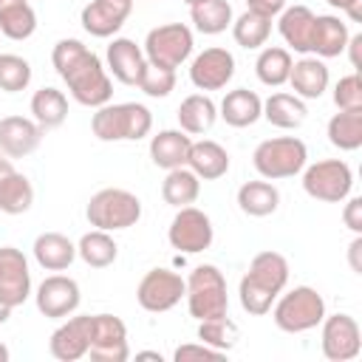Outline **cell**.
<instances>
[{
  "label": "cell",
  "instance_id": "681fc988",
  "mask_svg": "<svg viewBox=\"0 0 362 362\" xmlns=\"http://www.w3.org/2000/svg\"><path fill=\"white\" fill-rule=\"evenodd\" d=\"M348 51H351V65L354 68H359V48H362V34H354V37H348V45H345Z\"/></svg>",
  "mask_w": 362,
  "mask_h": 362
},
{
  "label": "cell",
  "instance_id": "8fae6325",
  "mask_svg": "<svg viewBox=\"0 0 362 362\" xmlns=\"http://www.w3.org/2000/svg\"><path fill=\"white\" fill-rule=\"evenodd\" d=\"M184 291H187V283L181 274H175L170 269H150L136 286V300L144 311L161 314V311L175 308L181 303Z\"/></svg>",
  "mask_w": 362,
  "mask_h": 362
},
{
  "label": "cell",
  "instance_id": "b9f144b4",
  "mask_svg": "<svg viewBox=\"0 0 362 362\" xmlns=\"http://www.w3.org/2000/svg\"><path fill=\"white\" fill-rule=\"evenodd\" d=\"M136 85H139L147 96H153V99H164V96H170V90L175 88V71H173V68L153 65V62H144V68H141Z\"/></svg>",
  "mask_w": 362,
  "mask_h": 362
},
{
  "label": "cell",
  "instance_id": "f35d334b",
  "mask_svg": "<svg viewBox=\"0 0 362 362\" xmlns=\"http://www.w3.org/2000/svg\"><path fill=\"white\" fill-rule=\"evenodd\" d=\"M269 34H272V20L249 8L238 20H232V37L240 48H263Z\"/></svg>",
  "mask_w": 362,
  "mask_h": 362
},
{
  "label": "cell",
  "instance_id": "9a60e30c",
  "mask_svg": "<svg viewBox=\"0 0 362 362\" xmlns=\"http://www.w3.org/2000/svg\"><path fill=\"white\" fill-rule=\"evenodd\" d=\"M235 76V57L226 48H204L192 65H189V79L198 90H221L229 85V79Z\"/></svg>",
  "mask_w": 362,
  "mask_h": 362
},
{
  "label": "cell",
  "instance_id": "db71d44e",
  "mask_svg": "<svg viewBox=\"0 0 362 362\" xmlns=\"http://www.w3.org/2000/svg\"><path fill=\"white\" fill-rule=\"evenodd\" d=\"M8 356H11V354H8V348L0 342V362H8Z\"/></svg>",
  "mask_w": 362,
  "mask_h": 362
},
{
  "label": "cell",
  "instance_id": "836d02e7",
  "mask_svg": "<svg viewBox=\"0 0 362 362\" xmlns=\"http://www.w3.org/2000/svg\"><path fill=\"white\" fill-rule=\"evenodd\" d=\"M31 116L42 130H54L68 119V99L57 88H40L31 96Z\"/></svg>",
  "mask_w": 362,
  "mask_h": 362
},
{
  "label": "cell",
  "instance_id": "8d00e7d4",
  "mask_svg": "<svg viewBox=\"0 0 362 362\" xmlns=\"http://www.w3.org/2000/svg\"><path fill=\"white\" fill-rule=\"evenodd\" d=\"M76 255L82 257V263H88L90 269H105L116 260L119 255V246L116 240L110 238V232L105 229H93V232H85L76 243Z\"/></svg>",
  "mask_w": 362,
  "mask_h": 362
},
{
  "label": "cell",
  "instance_id": "4316f807",
  "mask_svg": "<svg viewBox=\"0 0 362 362\" xmlns=\"http://www.w3.org/2000/svg\"><path fill=\"white\" fill-rule=\"evenodd\" d=\"M34 260L48 272H62L76 260V243L62 232H42L34 240Z\"/></svg>",
  "mask_w": 362,
  "mask_h": 362
},
{
  "label": "cell",
  "instance_id": "52a82bcc",
  "mask_svg": "<svg viewBox=\"0 0 362 362\" xmlns=\"http://www.w3.org/2000/svg\"><path fill=\"white\" fill-rule=\"evenodd\" d=\"M308 161V147L303 139L297 136H277V139H266L255 147L252 153V164L255 170L266 178V181H280V178H291L297 173H303Z\"/></svg>",
  "mask_w": 362,
  "mask_h": 362
},
{
  "label": "cell",
  "instance_id": "f546056e",
  "mask_svg": "<svg viewBox=\"0 0 362 362\" xmlns=\"http://www.w3.org/2000/svg\"><path fill=\"white\" fill-rule=\"evenodd\" d=\"M37 31V11L28 0H0V34L8 40H28Z\"/></svg>",
  "mask_w": 362,
  "mask_h": 362
},
{
  "label": "cell",
  "instance_id": "f1b7e54d",
  "mask_svg": "<svg viewBox=\"0 0 362 362\" xmlns=\"http://www.w3.org/2000/svg\"><path fill=\"white\" fill-rule=\"evenodd\" d=\"M308 110H305V102L294 93H272L266 102H263V119L280 130H294L305 122Z\"/></svg>",
  "mask_w": 362,
  "mask_h": 362
},
{
  "label": "cell",
  "instance_id": "7a4b0ae2",
  "mask_svg": "<svg viewBox=\"0 0 362 362\" xmlns=\"http://www.w3.org/2000/svg\"><path fill=\"white\" fill-rule=\"evenodd\" d=\"M286 283H288V260L272 249L257 252L238 286L243 311L252 317L269 314L277 294L286 288Z\"/></svg>",
  "mask_w": 362,
  "mask_h": 362
},
{
  "label": "cell",
  "instance_id": "c3c4849f",
  "mask_svg": "<svg viewBox=\"0 0 362 362\" xmlns=\"http://www.w3.org/2000/svg\"><path fill=\"white\" fill-rule=\"evenodd\" d=\"M348 263L356 274H362V235H354V240L348 246Z\"/></svg>",
  "mask_w": 362,
  "mask_h": 362
},
{
  "label": "cell",
  "instance_id": "1f68e13d",
  "mask_svg": "<svg viewBox=\"0 0 362 362\" xmlns=\"http://www.w3.org/2000/svg\"><path fill=\"white\" fill-rule=\"evenodd\" d=\"M201 195V178L189 167H175L167 170V178L161 181V198L170 206H189Z\"/></svg>",
  "mask_w": 362,
  "mask_h": 362
},
{
  "label": "cell",
  "instance_id": "5b68a950",
  "mask_svg": "<svg viewBox=\"0 0 362 362\" xmlns=\"http://www.w3.org/2000/svg\"><path fill=\"white\" fill-rule=\"evenodd\" d=\"M85 218L93 229L105 232H119L127 226H136L141 218V201L130 189L122 187H105L90 195L85 206Z\"/></svg>",
  "mask_w": 362,
  "mask_h": 362
},
{
  "label": "cell",
  "instance_id": "f5cc1de1",
  "mask_svg": "<svg viewBox=\"0 0 362 362\" xmlns=\"http://www.w3.org/2000/svg\"><path fill=\"white\" fill-rule=\"evenodd\" d=\"M11 167H14V164H11V158H8V156H6V158H0V178H3V175H6Z\"/></svg>",
  "mask_w": 362,
  "mask_h": 362
},
{
  "label": "cell",
  "instance_id": "8992f818",
  "mask_svg": "<svg viewBox=\"0 0 362 362\" xmlns=\"http://www.w3.org/2000/svg\"><path fill=\"white\" fill-rule=\"evenodd\" d=\"M187 283V308H189V317H195L198 322L201 320H215V317H223L229 311V297H226V280L221 274L218 266L212 263H201L189 272V277L184 280Z\"/></svg>",
  "mask_w": 362,
  "mask_h": 362
},
{
  "label": "cell",
  "instance_id": "4dcf8cb0",
  "mask_svg": "<svg viewBox=\"0 0 362 362\" xmlns=\"http://www.w3.org/2000/svg\"><path fill=\"white\" fill-rule=\"evenodd\" d=\"M238 206L252 218H266L280 206V192L272 181H246L238 189Z\"/></svg>",
  "mask_w": 362,
  "mask_h": 362
},
{
  "label": "cell",
  "instance_id": "2e32d148",
  "mask_svg": "<svg viewBox=\"0 0 362 362\" xmlns=\"http://www.w3.org/2000/svg\"><path fill=\"white\" fill-rule=\"evenodd\" d=\"M31 294V272L28 260L14 246H0V300L11 308L23 305Z\"/></svg>",
  "mask_w": 362,
  "mask_h": 362
},
{
  "label": "cell",
  "instance_id": "d6986e66",
  "mask_svg": "<svg viewBox=\"0 0 362 362\" xmlns=\"http://www.w3.org/2000/svg\"><path fill=\"white\" fill-rule=\"evenodd\" d=\"M42 141V127L25 116H6L0 119V153L8 158L31 156Z\"/></svg>",
  "mask_w": 362,
  "mask_h": 362
},
{
  "label": "cell",
  "instance_id": "6da1fadb",
  "mask_svg": "<svg viewBox=\"0 0 362 362\" xmlns=\"http://www.w3.org/2000/svg\"><path fill=\"white\" fill-rule=\"evenodd\" d=\"M51 62L71 96L85 107H102L113 96V82L102 59L79 40H59L51 51Z\"/></svg>",
  "mask_w": 362,
  "mask_h": 362
},
{
  "label": "cell",
  "instance_id": "7402d4cb",
  "mask_svg": "<svg viewBox=\"0 0 362 362\" xmlns=\"http://www.w3.org/2000/svg\"><path fill=\"white\" fill-rule=\"evenodd\" d=\"M331 74L325 68V62L320 57H303L297 62H291V74H288V85L294 90V96L300 99H320L328 90Z\"/></svg>",
  "mask_w": 362,
  "mask_h": 362
},
{
  "label": "cell",
  "instance_id": "ab89813d",
  "mask_svg": "<svg viewBox=\"0 0 362 362\" xmlns=\"http://www.w3.org/2000/svg\"><path fill=\"white\" fill-rule=\"evenodd\" d=\"M198 339L206 342L209 348L215 351H232L235 342H238V325L223 314V317H215V320H201L198 322Z\"/></svg>",
  "mask_w": 362,
  "mask_h": 362
},
{
  "label": "cell",
  "instance_id": "cb8c5ba5",
  "mask_svg": "<svg viewBox=\"0 0 362 362\" xmlns=\"http://www.w3.org/2000/svg\"><path fill=\"white\" fill-rule=\"evenodd\" d=\"M221 119L229 127H252L263 116V99L249 88H235L221 99Z\"/></svg>",
  "mask_w": 362,
  "mask_h": 362
},
{
  "label": "cell",
  "instance_id": "83f0119b",
  "mask_svg": "<svg viewBox=\"0 0 362 362\" xmlns=\"http://www.w3.org/2000/svg\"><path fill=\"white\" fill-rule=\"evenodd\" d=\"M178 124L184 133L189 136H201L206 130H212L215 119H218V105L206 96V93H189L181 105H178Z\"/></svg>",
  "mask_w": 362,
  "mask_h": 362
},
{
  "label": "cell",
  "instance_id": "7dc6e473",
  "mask_svg": "<svg viewBox=\"0 0 362 362\" xmlns=\"http://www.w3.org/2000/svg\"><path fill=\"white\" fill-rule=\"evenodd\" d=\"M328 3L334 8H339V11H345L348 20H354V23L362 20V0H328Z\"/></svg>",
  "mask_w": 362,
  "mask_h": 362
},
{
  "label": "cell",
  "instance_id": "d4e9b609",
  "mask_svg": "<svg viewBox=\"0 0 362 362\" xmlns=\"http://www.w3.org/2000/svg\"><path fill=\"white\" fill-rule=\"evenodd\" d=\"M192 139L184 130H158L150 139V158L156 167L161 170H175V167H187V156H189Z\"/></svg>",
  "mask_w": 362,
  "mask_h": 362
},
{
  "label": "cell",
  "instance_id": "277c9868",
  "mask_svg": "<svg viewBox=\"0 0 362 362\" xmlns=\"http://www.w3.org/2000/svg\"><path fill=\"white\" fill-rule=\"evenodd\" d=\"M274 325L286 334H303L322 322L325 317V300L311 286H294L291 291H280L272 305Z\"/></svg>",
  "mask_w": 362,
  "mask_h": 362
},
{
  "label": "cell",
  "instance_id": "30bf717a",
  "mask_svg": "<svg viewBox=\"0 0 362 362\" xmlns=\"http://www.w3.org/2000/svg\"><path fill=\"white\" fill-rule=\"evenodd\" d=\"M212 238H215V229H212V221L204 209L178 206V212L167 229V240L173 249L184 252V255H198V252L212 246Z\"/></svg>",
  "mask_w": 362,
  "mask_h": 362
},
{
  "label": "cell",
  "instance_id": "d590c367",
  "mask_svg": "<svg viewBox=\"0 0 362 362\" xmlns=\"http://www.w3.org/2000/svg\"><path fill=\"white\" fill-rule=\"evenodd\" d=\"M328 141L337 150H359L362 147V110H339L328 119Z\"/></svg>",
  "mask_w": 362,
  "mask_h": 362
},
{
  "label": "cell",
  "instance_id": "3957f363",
  "mask_svg": "<svg viewBox=\"0 0 362 362\" xmlns=\"http://www.w3.org/2000/svg\"><path fill=\"white\" fill-rule=\"evenodd\" d=\"M90 130L99 141H139L153 130V113L139 102H107L96 107Z\"/></svg>",
  "mask_w": 362,
  "mask_h": 362
},
{
  "label": "cell",
  "instance_id": "e575fe53",
  "mask_svg": "<svg viewBox=\"0 0 362 362\" xmlns=\"http://www.w3.org/2000/svg\"><path fill=\"white\" fill-rule=\"evenodd\" d=\"M291 54L288 48H280V45H269L257 54L255 59V74L263 85L269 88H280L288 82V74H291Z\"/></svg>",
  "mask_w": 362,
  "mask_h": 362
},
{
  "label": "cell",
  "instance_id": "ffe728a7",
  "mask_svg": "<svg viewBox=\"0 0 362 362\" xmlns=\"http://www.w3.org/2000/svg\"><path fill=\"white\" fill-rule=\"evenodd\" d=\"M105 57H107V74L122 85H136L139 74H141V68L147 62L144 51L127 37H113Z\"/></svg>",
  "mask_w": 362,
  "mask_h": 362
},
{
  "label": "cell",
  "instance_id": "e0dca14e",
  "mask_svg": "<svg viewBox=\"0 0 362 362\" xmlns=\"http://www.w3.org/2000/svg\"><path fill=\"white\" fill-rule=\"evenodd\" d=\"M90 348V314L68 317L48 339V351L59 362H76L88 356Z\"/></svg>",
  "mask_w": 362,
  "mask_h": 362
},
{
  "label": "cell",
  "instance_id": "bcb514c9",
  "mask_svg": "<svg viewBox=\"0 0 362 362\" xmlns=\"http://www.w3.org/2000/svg\"><path fill=\"white\" fill-rule=\"evenodd\" d=\"M246 8L272 20V17H277V14L286 8V0H246Z\"/></svg>",
  "mask_w": 362,
  "mask_h": 362
},
{
  "label": "cell",
  "instance_id": "74e56055",
  "mask_svg": "<svg viewBox=\"0 0 362 362\" xmlns=\"http://www.w3.org/2000/svg\"><path fill=\"white\" fill-rule=\"evenodd\" d=\"M189 17L201 34H221L232 25V6L229 0H204L189 6Z\"/></svg>",
  "mask_w": 362,
  "mask_h": 362
},
{
  "label": "cell",
  "instance_id": "ba28073f",
  "mask_svg": "<svg viewBox=\"0 0 362 362\" xmlns=\"http://www.w3.org/2000/svg\"><path fill=\"white\" fill-rule=\"evenodd\" d=\"M354 173L342 158H322L308 167H303V189L314 201L339 204L351 195Z\"/></svg>",
  "mask_w": 362,
  "mask_h": 362
},
{
  "label": "cell",
  "instance_id": "9c48e42d",
  "mask_svg": "<svg viewBox=\"0 0 362 362\" xmlns=\"http://www.w3.org/2000/svg\"><path fill=\"white\" fill-rule=\"evenodd\" d=\"M144 59L161 68H178L192 54V31L184 23H164L147 31L144 37Z\"/></svg>",
  "mask_w": 362,
  "mask_h": 362
},
{
  "label": "cell",
  "instance_id": "7bdbcfd3",
  "mask_svg": "<svg viewBox=\"0 0 362 362\" xmlns=\"http://www.w3.org/2000/svg\"><path fill=\"white\" fill-rule=\"evenodd\" d=\"M334 105L339 110H362V76L356 71L334 85Z\"/></svg>",
  "mask_w": 362,
  "mask_h": 362
},
{
  "label": "cell",
  "instance_id": "11a10c76",
  "mask_svg": "<svg viewBox=\"0 0 362 362\" xmlns=\"http://www.w3.org/2000/svg\"><path fill=\"white\" fill-rule=\"evenodd\" d=\"M187 6H198V3H204V0H184Z\"/></svg>",
  "mask_w": 362,
  "mask_h": 362
},
{
  "label": "cell",
  "instance_id": "7c38bea8",
  "mask_svg": "<svg viewBox=\"0 0 362 362\" xmlns=\"http://www.w3.org/2000/svg\"><path fill=\"white\" fill-rule=\"evenodd\" d=\"M88 356L93 362H127L130 359L127 325L113 314H90Z\"/></svg>",
  "mask_w": 362,
  "mask_h": 362
},
{
  "label": "cell",
  "instance_id": "f6af8a7d",
  "mask_svg": "<svg viewBox=\"0 0 362 362\" xmlns=\"http://www.w3.org/2000/svg\"><path fill=\"white\" fill-rule=\"evenodd\" d=\"M342 223H345L354 235H362V198H359V195H354V198L345 204V209H342Z\"/></svg>",
  "mask_w": 362,
  "mask_h": 362
},
{
  "label": "cell",
  "instance_id": "44dd1931",
  "mask_svg": "<svg viewBox=\"0 0 362 362\" xmlns=\"http://www.w3.org/2000/svg\"><path fill=\"white\" fill-rule=\"evenodd\" d=\"M348 37H351V31H348L345 20H339L337 14H317L308 54H314L320 59L339 57L345 51V45H348Z\"/></svg>",
  "mask_w": 362,
  "mask_h": 362
},
{
  "label": "cell",
  "instance_id": "ac0fdd59",
  "mask_svg": "<svg viewBox=\"0 0 362 362\" xmlns=\"http://www.w3.org/2000/svg\"><path fill=\"white\" fill-rule=\"evenodd\" d=\"M130 11H133V0H90L82 8L79 23L90 37L105 40V37H113L124 25Z\"/></svg>",
  "mask_w": 362,
  "mask_h": 362
},
{
  "label": "cell",
  "instance_id": "603a6c76",
  "mask_svg": "<svg viewBox=\"0 0 362 362\" xmlns=\"http://www.w3.org/2000/svg\"><path fill=\"white\" fill-rule=\"evenodd\" d=\"M277 31L286 40L288 48H294L297 54H308L311 48V31H314V11L308 6H286L277 14Z\"/></svg>",
  "mask_w": 362,
  "mask_h": 362
},
{
  "label": "cell",
  "instance_id": "60d3db41",
  "mask_svg": "<svg viewBox=\"0 0 362 362\" xmlns=\"http://www.w3.org/2000/svg\"><path fill=\"white\" fill-rule=\"evenodd\" d=\"M28 82H31L28 59H23L17 54H0V90L17 93V90H25Z\"/></svg>",
  "mask_w": 362,
  "mask_h": 362
},
{
  "label": "cell",
  "instance_id": "816d5d0a",
  "mask_svg": "<svg viewBox=\"0 0 362 362\" xmlns=\"http://www.w3.org/2000/svg\"><path fill=\"white\" fill-rule=\"evenodd\" d=\"M11 311H14V308H11L8 303H3V300H0V325H3V322H8V317H11Z\"/></svg>",
  "mask_w": 362,
  "mask_h": 362
},
{
  "label": "cell",
  "instance_id": "ee69618b",
  "mask_svg": "<svg viewBox=\"0 0 362 362\" xmlns=\"http://www.w3.org/2000/svg\"><path fill=\"white\" fill-rule=\"evenodd\" d=\"M226 354L223 351H215V348H209L206 342H187V345H178L175 348V354H173V359L175 362H192V359H212V362H218V359H223Z\"/></svg>",
  "mask_w": 362,
  "mask_h": 362
},
{
  "label": "cell",
  "instance_id": "d6a6232c",
  "mask_svg": "<svg viewBox=\"0 0 362 362\" xmlns=\"http://www.w3.org/2000/svg\"><path fill=\"white\" fill-rule=\"evenodd\" d=\"M34 204V187L31 181L17 173L14 167L0 178V212L6 215H23Z\"/></svg>",
  "mask_w": 362,
  "mask_h": 362
},
{
  "label": "cell",
  "instance_id": "4fadbf2b",
  "mask_svg": "<svg viewBox=\"0 0 362 362\" xmlns=\"http://www.w3.org/2000/svg\"><path fill=\"white\" fill-rule=\"evenodd\" d=\"M322 356L328 362H348L356 359L362 351V331L351 314H325L322 317Z\"/></svg>",
  "mask_w": 362,
  "mask_h": 362
},
{
  "label": "cell",
  "instance_id": "484cf974",
  "mask_svg": "<svg viewBox=\"0 0 362 362\" xmlns=\"http://www.w3.org/2000/svg\"><path fill=\"white\" fill-rule=\"evenodd\" d=\"M187 167L204 178V181H215L221 175L229 173V153L212 141V139H201V141H192L189 147V156H187Z\"/></svg>",
  "mask_w": 362,
  "mask_h": 362
},
{
  "label": "cell",
  "instance_id": "f907efd6",
  "mask_svg": "<svg viewBox=\"0 0 362 362\" xmlns=\"http://www.w3.org/2000/svg\"><path fill=\"white\" fill-rule=\"evenodd\" d=\"M136 359H153V362H164V356L158 351H136Z\"/></svg>",
  "mask_w": 362,
  "mask_h": 362
},
{
  "label": "cell",
  "instance_id": "5bb4252c",
  "mask_svg": "<svg viewBox=\"0 0 362 362\" xmlns=\"http://www.w3.org/2000/svg\"><path fill=\"white\" fill-rule=\"evenodd\" d=\"M79 283L68 274H51L45 277L40 286H37V294H34V303H37V311L42 317H51V320H62V317H71L76 308H79Z\"/></svg>",
  "mask_w": 362,
  "mask_h": 362
}]
</instances>
